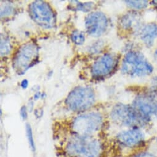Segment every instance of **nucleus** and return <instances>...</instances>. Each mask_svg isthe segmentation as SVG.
Returning a JSON list of instances; mask_svg holds the SVG:
<instances>
[{"instance_id": "nucleus-1", "label": "nucleus", "mask_w": 157, "mask_h": 157, "mask_svg": "<svg viewBox=\"0 0 157 157\" xmlns=\"http://www.w3.org/2000/svg\"><path fill=\"white\" fill-rule=\"evenodd\" d=\"M70 157H101L102 147L99 141L90 137L76 136L66 146Z\"/></svg>"}, {"instance_id": "nucleus-2", "label": "nucleus", "mask_w": 157, "mask_h": 157, "mask_svg": "<svg viewBox=\"0 0 157 157\" xmlns=\"http://www.w3.org/2000/svg\"><path fill=\"white\" fill-rule=\"evenodd\" d=\"M153 70V66L140 52L130 51L124 57L122 63L124 73L132 76H143L151 74Z\"/></svg>"}, {"instance_id": "nucleus-3", "label": "nucleus", "mask_w": 157, "mask_h": 157, "mask_svg": "<svg viewBox=\"0 0 157 157\" xmlns=\"http://www.w3.org/2000/svg\"><path fill=\"white\" fill-rule=\"evenodd\" d=\"M102 117L99 113H88L75 118L71 127L76 136L90 137L102 127Z\"/></svg>"}, {"instance_id": "nucleus-4", "label": "nucleus", "mask_w": 157, "mask_h": 157, "mask_svg": "<svg viewBox=\"0 0 157 157\" xmlns=\"http://www.w3.org/2000/svg\"><path fill=\"white\" fill-rule=\"evenodd\" d=\"M94 101V93L91 88L77 87L70 93L65 103L72 111L82 112L90 109Z\"/></svg>"}, {"instance_id": "nucleus-5", "label": "nucleus", "mask_w": 157, "mask_h": 157, "mask_svg": "<svg viewBox=\"0 0 157 157\" xmlns=\"http://www.w3.org/2000/svg\"><path fill=\"white\" fill-rule=\"evenodd\" d=\"M132 107L145 124L157 117V90L136 97Z\"/></svg>"}, {"instance_id": "nucleus-6", "label": "nucleus", "mask_w": 157, "mask_h": 157, "mask_svg": "<svg viewBox=\"0 0 157 157\" xmlns=\"http://www.w3.org/2000/svg\"><path fill=\"white\" fill-rule=\"evenodd\" d=\"M38 57V48L34 43H27L18 50L13 59V68L19 74L24 73Z\"/></svg>"}, {"instance_id": "nucleus-7", "label": "nucleus", "mask_w": 157, "mask_h": 157, "mask_svg": "<svg viewBox=\"0 0 157 157\" xmlns=\"http://www.w3.org/2000/svg\"><path fill=\"white\" fill-rule=\"evenodd\" d=\"M30 14L39 25L50 29L56 25V18L51 6L44 1H35L30 6Z\"/></svg>"}, {"instance_id": "nucleus-8", "label": "nucleus", "mask_w": 157, "mask_h": 157, "mask_svg": "<svg viewBox=\"0 0 157 157\" xmlns=\"http://www.w3.org/2000/svg\"><path fill=\"white\" fill-rule=\"evenodd\" d=\"M111 117L114 122L121 125L135 127L145 124L132 105H115L112 110Z\"/></svg>"}, {"instance_id": "nucleus-9", "label": "nucleus", "mask_w": 157, "mask_h": 157, "mask_svg": "<svg viewBox=\"0 0 157 157\" xmlns=\"http://www.w3.org/2000/svg\"><path fill=\"white\" fill-rule=\"evenodd\" d=\"M85 25L89 35L95 37L99 36L107 28V18L101 12H94L86 17Z\"/></svg>"}, {"instance_id": "nucleus-10", "label": "nucleus", "mask_w": 157, "mask_h": 157, "mask_svg": "<svg viewBox=\"0 0 157 157\" xmlns=\"http://www.w3.org/2000/svg\"><path fill=\"white\" fill-rule=\"evenodd\" d=\"M116 58L110 54L99 57L93 65L92 75L95 78H102L111 73L117 66Z\"/></svg>"}, {"instance_id": "nucleus-11", "label": "nucleus", "mask_w": 157, "mask_h": 157, "mask_svg": "<svg viewBox=\"0 0 157 157\" xmlns=\"http://www.w3.org/2000/svg\"><path fill=\"white\" fill-rule=\"evenodd\" d=\"M144 138L143 133L137 128L122 132L117 136V139L119 142L128 147L138 145L143 141Z\"/></svg>"}, {"instance_id": "nucleus-12", "label": "nucleus", "mask_w": 157, "mask_h": 157, "mask_svg": "<svg viewBox=\"0 0 157 157\" xmlns=\"http://www.w3.org/2000/svg\"><path fill=\"white\" fill-rule=\"evenodd\" d=\"M140 37L142 41L148 47H151L157 38V25L154 23L148 24L140 30Z\"/></svg>"}, {"instance_id": "nucleus-13", "label": "nucleus", "mask_w": 157, "mask_h": 157, "mask_svg": "<svg viewBox=\"0 0 157 157\" xmlns=\"http://www.w3.org/2000/svg\"><path fill=\"white\" fill-rule=\"evenodd\" d=\"M71 38L72 41L77 45L83 44L85 40L84 33L79 30L74 31L71 35Z\"/></svg>"}, {"instance_id": "nucleus-14", "label": "nucleus", "mask_w": 157, "mask_h": 157, "mask_svg": "<svg viewBox=\"0 0 157 157\" xmlns=\"http://www.w3.org/2000/svg\"><path fill=\"white\" fill-rule=\"evenodd\" d=\"M11 49V43L10 40L6 36H1V54L2 56H5L10 52Z\"/></svg>"}, {"instance_id": "nucleus-15", "label": "nucleus", "mask_w": 157, "mask_h": 157, "mask_svg": "<svg viewBox=\"0 0 157 157\" xmlns=\"http://www.w3.org/2000/svg\"><path fill=\"white\" fill-rule=\"evenodd\" d=\"M126 5L131 8L142 10L147 6L148 2L145 0H137V1H126Z\"/></svg>"}, {"instance_id": "nucleus-16", "label": "nucleus", "mask_w": 157, "mask_h": 157, "mask_svg": "<svg viewBox=\"0 0 157 157\" xmlns=\"http://www.w3.org/2000/svg\"><path fill=\"white\" fill-rule=\"evenodd\" d=\"M136 19V16L134 14H128L126 15L121 20V25L123 27L124 29H129L130 28Z\"/></svg>"}, {"instance_id": "nucleus-17", "label": "nucleus", "mask_w": 157, "mask_h": 157, "mask_svg": "<svg viewBox=\"0 0 157 157\" xmlns=\"http://www.w3.org/2000/svg\"><path fill=\"white\" fill-rule=\"evenodd\" d=\"M75 8L77 10L82 11L84 12H88L92 10L93 8L94 4L93 3H80V2H75Z\"/></svg>"}, {"instance_id": "nucleus-18", "label": "nucleus", "mask_w": 157, "mask_h": 157, "mask_svg": "<svg viewBox=\"0 0 157 157\" xmlns=\"http://www.w3.org/2000/svg\"><path fill=\"white\" fill-rule=\"evenodd\" d=\"M26 133H27V139H28L29 145H30L32 151H35V142H34V139H33V136L32 128L29 124H27V125H26Z\"/></svg>"}, {"instance_id": "nucleus-19", "label": "nucleus", "mask_w": 157, "mask_h": 157, "mask_svg": "<svg viewBox=\"0 0 157 157\" xmlns=\"http://www.w3.org/2000/svg\"><path fill=\"white\" fill-rule=\"evenodd\" d=\"M12 10L13 8L9 6H6L3 9H2V11H1L2 17L8 16L10 14H11L12 13Z\"/></svg>"}, {"instance_id": "nucleus-20", "label": "nucleus", "mask_w": 157, "mask_h": 157, "mask_svg": "<svg viewBox=\"0 0 157 157\" xmlns=\"http://www.w3.org/2000/svg\"><path fill=\"white\" fill-rule=\"evenodd\" d=\"M20 113H21V116L22 117V118L25 120L27 118V109L26 107L25 106H23L20 111Z\"/></svg>"}, {"instance_id": "nucleus-21", "label": "nucleus", "mask_w": 157, "mask_h": 157, "mask_svg": "<svg viewBox=\"0 0 157 157\" xmlns=\"http://www.w3.org/2000/svg\"><path fill=\"white\" fill-rule=\"evenodd\" d=\"M135 157H155V156L148 153H144L139 154Z\"/></svg>"}, {"instance_id": "nucleus-22", "label": "nucleus", "mask_w": 157, "mask_h": 157, "mask_svg": "<svg viewBox=\"0 0 157 157\" xmlns=\"http://www.w3.org/2000/svg\"><path fill=\"white\" fill-rule=\"evenodd\" d=\"M29 85V82L27 80H24L22 81L21 82V86L22 88L24 89H26L27 88Z\"/></svg>"}, {"instance_id": "nucleus-23", "label": "nucleus", "mask_w": 157, "mask_h": 157, "mask_svg": "<svg viewBox=\"0 0 157 157\" xmlns=\"http://www.w3.org/2000/svg\"><path fill=\"white\" fill-rule=\"evenodd\" d=\"M151 3H153V5H155L156 6H157V0H156V1H152Z\"/></svg>"}, {"instance_id": "nucleus-24", "label": "nucleus", "mask_w": 157, "mask_h": 157, "mask_svg": "<svg viewBox=\"0 0 157 157\" xmlns=\"http://www.w3.org/2000/svg\"><path fill=\"white\" fill-rule=\"evenodd\" d=\"M155 59L156 60V61H157V50L155 51Z\"/></svg>"}, {"instance_id": "nucleus-25", "label": "nucleus", "mask_w": 157, "mask_h": 157, "mask_svg": "<svg viewBox=\"0 0 157 157\" xmlns=\"http://www.w3.org/2000/svg\"><path fill=\"white\" fill-rule=\"evenodd\" d=\"M156 140H157V138H156Z\"/></svg>"}]
</instances>
